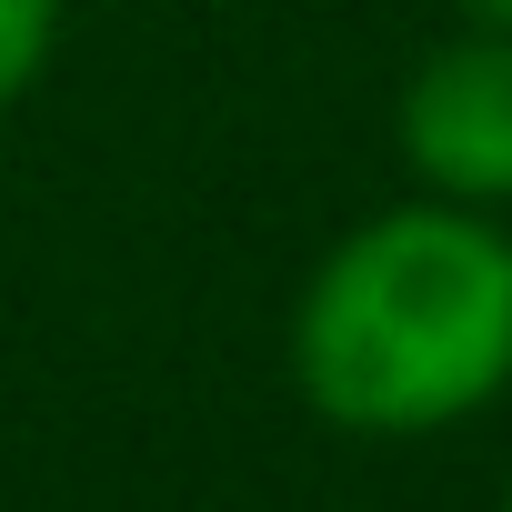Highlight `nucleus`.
I'll return each mask as SVG.
<instances>
[{
    "label": "nucleus",
    "mask_w": 512,
    "mask_h": 512,
    "mask_svg": "<svg viewBox=\"0 0 512 512\" xmlns=\"http://www.w3.org/2000/svg\"><path fill=\"white\" fill-rule=\"evenodd\" d=\"M292 382L332 432L422 442L512 392V231L462 201H392L352 221L302 302Z\"/></svg>",
    "instance_id": "nucleus-1"
},
{
    "label": "nucleus",
    "mask_w": 512,
    "mask_h": 512,
    "mask_svg": "<svg viewBox=\"0 0 512 512\" xmlns=\"http://www.w3.org/2000/svg\"><path fill=\"white\" fill-rule=\"evenodd\" d=\"M61 51V0H0V111H21Z\"/></svg>",
    "instance_id": "nucleus-3"
},
{
    "label": "nucleus",
    "mask_w": 512,
    "mask_h": 512,
    "mask_svg": "<svg viewBox=\"0 0 512 512\" xmlns=\"http://www.w3.org/2000/svg\"><path fill=\"white\" fill-rule=\"evenodd\" d=\"M402 171L432 201L462 211H512V31H452L402 71L392 101Z\"/></svg>",
    "instance_id": "nucleus-2"
},
{
    "label": "nucleus",
    "mask_w": 512,
    "mask_h": 512,
    "mask_svg": "<svg viewBox=\"0 0 512 512\" xmlns=\"http://www.w3.org/2000/svg\"><path fill=\"white\" fill-rule=\"evenodd\" d=\"M452 21H472V31H512V0H452Z\"/></svg>",
    "instance_id": "nucleus-4"
},
{
    "label": "nucleus",
    "mask_w": 512,
    "mask_h": 512,
    "mask_svg": "<svg viewBox=\"0 0 512 512\" xmlns=\"http://www.w3.org/2000/svg\"><path fill=\"white\" fill-rule=\"evenodd\" d=\"M502 512H512V482H502Z\"/></svg>",
    "instance_id": "nucleus-5"
}]
</instances>
